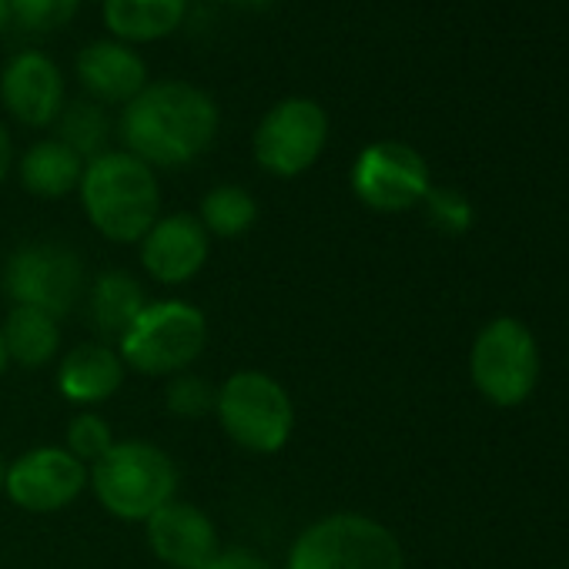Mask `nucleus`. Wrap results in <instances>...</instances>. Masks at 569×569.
I'll list each match as a JSON object with an SVG mask.
<instances>
[{
	"label": "nucleus",
	"mask_w": 569,
	"mask_h": 569,
	"mask_svg": "<svg viewBox=\"0 0 569 569\" xmlns=\"http://www.w3.org/2000/svg\"><path fill=\"white\" fill-rule=\"evenodd\" d=\"M329 144V111L316 98H281L251 134V154L274 178L306 174Z\"/></svg>",
	"instance_id": "obj_9"
},
{
	"label": "nucleus",
	"mask_w": 569,
	"mask_h": 569,
	"mask_svg": "<svg viewBox=\"0 0 569 569\" xmlns=\"http://www.w3.org/2000/svg\"><path fill=\"white\" fill-rule=\"evenodd\" d=\"M221 111L214 98L191 81H151L121 108L118 134L124 151L158 168H184L198 161L218 138Z\"/></svg>",
	"instance_id": "obj_1"
},
{
	"label": "nucleus",
	"mask_w": 569,
	"mask_h": 569,
	"mask_svg": "<svg viewBox=\"0 0 569 569\" xmlns=\"http://www.w3.org/2000/svg\"><path fill=\"white\" fill-rule=\"evenodd\" d=\"M114 442H118V439H114L111 422H108L104 416L84 409V412H78V416L71 419V426H68V446H64V449H68L78 462L94 466Z\"/></svg>",
	"instance_id": "obj_25"
},
{
	"label": "nucleus",
	"mask_w": 569,
	"mask_h": 569,
	"mask_svg": "<svg viewBox=\"0 0 569 569\" xmlns=\"http://www.w3.org/2000/svg\"><path fill=\"white\" fill-rule=\"evenodd\" d=\"M214 416L224 436L254 456H274L296 432V402L274 376L261 369L231 372L218 386Z\"/></svg>",
	"instance_id": "obj_5"
},
{
	"label": "nucleus",
	"mask_w": 569,
	"mask_h": 569,
	"mask_svg": "<svg viewBox=\"0 0 569 569\" xmlns=\"http://www.w3.org/2000/svg\"><path fill=\"white\" fill-rule=\"evenodd\" d=\"M4 472H8V462H4V456H0V492H4Z\"/></svg>",
	"instance_id": "obj_32"
},
{
	"label": "nucleus",
	"mask_w": 569,
	"mask_h": 569,
	"mask_svg": "<svg viewBox=\"0 0 569 569\" xmlns=\"http://www.w3.org/2000/svg\"><path fill=\"white\" fill-rule=\"evenodd\" d=\"M81 0H11V24L31 34H51L74 21Z\"/></svg>",
	"instance_id": "obj_24"
},
{
	"label": "nucleus",
	"mask_w": 569,
	"mask_h": 569,
	"mask_svg": "<svg viewBox=\"0 0 569 569\" xmlns=\"http://www.w3.org/2000/svg\"><path fill=\"white\" fill-rule=\"evenodd\" d=\"M144 532L151 552L171 569H201L221 549L211 516L184 499H171L158 512H151L144 519Z\"/></svg>",
	"instance_id": "obj_14"
},
{
	"label": "nucleus",
	"mask_w": 569,
	"mask_h": 569,
	"mask_svg": "<svg viewBox=\"0 0 569 569\" xmlns=\"http://www.w3.org/2000/svg\"><path fill=\"white\" fill-rule=\"evenodd\" d=\"M208 346V319L198 306L164 299L148 302L144 312L114 346L124 369L151 379H171L188 372Z\"/></svg>",
	"instance_id": "obj_6"
},
{
	"label": "nucleus",
	"mask_w": 569,
	"mask_h": 569,
	"mask_svg": "<svg viewBox=\"0 0 569 569\" xmlns=\"http://www.w3.org/2000/svg\"><path fill=\"white\" fill-rule=\"evenodd\" d=\"M74 74L84 88V98L104 108H124L151 84L148 61L138 54V48L114 38H98L84 44L74 58Z\"/></svg>",
	"instance_id": "obj_15"
},
{
	"label": "nucleus",
	"mask_w": 569,
	"mask_h": 569,
	"mask_svg": "<svg viewBox=\"0 0 569 569\" xmlns=\"http://www.w3.org/2000/svg\"><path fill=\"white\" fill-rule=\"evenodd\" d=\"M84 158L74 154L64 141L58 138H41L34 141L21 161H18V178L24 184V191H31L34 198H68L78 191L81 174H84Z\"/></svg>",
	"instance_id": "obj_19"
},
{
	"label": "nucleus",
	"mask_w": 569,
	"mask_h": 569,
	"mask_svg": "<svg viewBox=\"0 0 569 569\" xmlns=\"http://www.w3.org/2000/svg\"><path fill=\"white\" fill-rule=\"evenodd\" d=\"M191 0H101V21L108 38L124 44H154L171 38L184 18Z\"/></svg>",
	"instance_id": "obj_17"
},
{
	"label": "nucleus",
	"mask_w": 569,
	"mask_h": 569,
	"mask_svg": "<svg viewBox=\"0 0 569 569\" xmlns=\"http://www.w3.org/2000/svg\"><path fill=\"white\" fill-rule=\"evenodd\" d=\"M124 362L108 342H84L58 366V392L74 406H101L124 386Z\"/></svg>",
	"instance_id": "obj_16"
},
{
	"label": "nucleus",
	"mask_w": 569,
	"mask_h": 569,
	"mask_svg": "<svg viewBox=\"0 0 569 569\" xmlns=\"http://www.w3.org/2000/svg\"><path fill=\"white\" fill-rule=\"evenodd\" d=\"M148 292L144 284L124 271V268H108L101 271L91 289H88V312L94 329L108 339V346H118L121 336L131 329V322L144 312Z\"/></svg>",
	"instance_id": "obj_18"
},
{
	"label": "nucleus",
	"mask_w": 569,
	"mask_h": 569,
	"mask_svg": "<svg viewBox=\"0 0 569 569\" xmlns=\"http://www.w3.org/2000/svg\"><path fill=\"white\" fill-rule=\"evenodd\" d=\"M178 482L181 472L174 459L144 439L114 442L88 472V486L104 512L124 522H144L164 502L178 499Z\"/></svg>",
	"instance_id": "obj_3"
},
{
	"label": "nucleus",
	"mask_w": 569,
	"mask_h": 569,
	"mask_svg": "<svg viewBox=\"0 0 569 569\" xmlns=\"http://www.w3.org/2000/svg\"><path fill=\"white\" fill-rule=\"evenodd\" d=\"M214 399H218V389L198 372H178V376L168 379V389H164V406L178 419H204V416H211Z\"/></svg>",
	"instance_id": "obj_23"
},
{
	"label": "nucleus",
	"mask_w": 569,
	"mask_h": 569,
	"mask_svg": "<svg viewBox=\"0 0 569 569\" xmlns=\"http://www.w3.org/2000/svg\"><path fill=\"white\" fill-rule=\"evenodd\" d=\"M352 194L379 214H402L412 211L426 201L432 188L429 161L422 158L419 148L382 138L366 144L349 171Z\"/></svg>",
	"instance_id": "obj_10"
},
{
	"label": "nucleus",
	"mask_w": 569,
	"mask_h": 569,
	"mask_svg": "<svg viewBox=\"0 0 569 569\" xmlns=\"http://www.w3.org/2000/svg\"><path fill=\"white\" fill-rule=\"evenodd\" d=\"M4 292L14 306L38 309L58 322L71 316L84 296V261L58 241H28L4 261Z\"/></svg>",
	"instance_id": "obj_8"
},
{
	"label": "nucleus",
	"mask_w": 569,
	"mask_h": 569,
	"mask_svg": "<svg viewBox=\"0 0 569 569\" xmlns=\"http://www.w3.org/2000/svg\"><path fill=\"white\" fill-rule=\"evenodd\" d=\"M228 4H234V8H251V11H258V8H268L271 0H228Z\"/></svg>",
	"instance_id": "obj_30"
},
{
	"label": "nucleus",
	"mask_w": 569,
	"mask_h": 569,
	"mask_svg": "<svg viewBox=\"0 0 569 569\" xmlns=\"http://www.w3.org/2000/svg\"><path fill=\"white\" fill-rule=\"evenodd\" d=\"M11 168H14V141H11V131L4 128V121H0V184H4Z\"/></svg>",
	"instance_id": "obj_28"
},
{
	"label": "nucleus",
	"mask_w": 569,
	"mask_h": 569,
	"mask_svg": "<svg viewBox=\"0 0 569 569\" xmlns=\"http://www.w3.org/2000/svg\"><path fill=\"white\" fill-rule=\"evenodd\" d=\"M8 366H11V359H8V346H4V336H0V379H4Z\"/></svg>",
	"instance_id": "obj_31"
},
{
	"label": "nucleus",
	"mask_w": 569,
	"mask_h": 569,
	"mask_svg": "<svg viewBox=\"0 0 569 569\" xmlns=\"http://www.w3.org/2000/svg\"><path fill=\"white\" fill-rule=\"evenodd\" d=\"M138 248H141V268L154 281L184 284L208 264L211 238L201 228L198 214L174 211V214H161L138 241Z\"/></svg>",
	"instance_id": "obj_13"
},
{
	"label": "nucleus",
	"mask_w": 569,
	"mask_h": 569,
	"mask_svg": "<svg viewBox=\"0 0 569 569\" xmlns=\"http://www.w3.org/2000/svg\"><path fill=\"white\" fill-rule=\"evenodd\" d=\"M0 336H4L8 359L24 369H41L54 362L61 349L58 319L38 309H24V306H11L4 326H0Z\"/></svg>",
	"instance_id": "obj_20"
},
{
	"label": "nucleus",
	"mask_w": 569,
	"mask_h": 569,
	"mask_svg": "<svg viewBox=\"0 0 569 569\" xmlns=\"http://www.w3.org/2000/svg\"><path fill=\"white\" fill-rule=\"evenodd\" d=\"M201 569H274V566L254 549H218V556Z\"/></svg>",
	"instance_id": "obj_27"
},
{
	"label": "nucleus",
	"mask_w": 569,
	"mask_h": 569,
	"mask_svg": "<svg viewBox=\"0 0 569 569\" xmlns=\"http://www.w3.org/2000/svg\"><path fill=\"white\" fill-rule=\"evenodd\" d=\"M78 198L94 231L118 244H138L161 218L158 171L124 148H108L84 164Z\"/></svg>",
	"instance_id": "obj_2"
},
{
	"label": "nucleus",
	"mask_w": 569,
	"mask_h": 569,
	"mask_svg": "<svg viewBox=\"0 0 569 569\" xmlns=\"http://www.w3.org/2000/svg\"><path fill=\"white\" fill-rule=\"evenodd\" d=\"M88 486V466L78 462L64 446H38L8 462L4 492L24 512H61Z\"/></svg>",
	"instance_id": "obj_11"
},
{
	"label": "nucleus",
	"mask_w": 569,
	"mask_h": 569,
	"mask_svg": "<svg viewBox=\"0 0 569 569\" xmlns=\"http://www.w3.org/2000/svg\"><path fill=\"white\" fill-rule=\"evenodd\" d=\"M422 208H426L429 224L442 234H466L476 221L472 201L459 188H436L432 184Z\"/></svg>",
	"instance_id": "obj_26"
},
{
	"label": "nucleus",
	"mask_w": 569,
	"mask_h": 569,
	"mask_svg": "<svg viewBox=\"0 0 569 569\" xmlns=\"http://www.w3.org/2000/svg\"><path fill=\"white\" fill-rule=\"evenodd\" d=\"M58 141H64L74 154H81L84 161L104 154L111 148V118L108 108L91 101V98H78L68 101L61 118H58Z\"/></svg>",
	"instance_id": "obj_22"
},
{
	"label": "nucleus",
	"mask_w": 569,
	"mask_h": 569,
	"mask_svg": "<svg viewBox=\"0 0 569 569\" xmlns=\"http://www.w3.org/2000/svg\"><path fill=\"white\" fill-rule=\"evenodd\" d=\"M11 28V0H0V34Z\"/></svg>",
	"instance_id": "obj_29"
},
{
	"label": "nucleus",
	"mask_w": 569,
	"mask_h": 569,
	"mask_svg": "<svg viewBox=\"0 0 569 569\" xmlns=\"http://www.w3.org/2000/svg\"><path fill=\"white\" fill-rule=\"evenodd\" d=\"M198 221L208 238H241L258 221V201L241 184H214L198 204Z\"/></svg>",
	"instance_id": "obj_21"
},
{
	"label": "nucleus",
	"mask_w": 569,
	"mask_h": 569,
	"mask_svg": "<svg viewBox=\"0 0 569 569\" xmlns=\"http://www.w3.org/2000/svg\"><path fill=\"white\" fill-rule=\"evenodd\" d=\"M542 372V356L532 329L516 316L489 319L469 349V379L476 392L496 409L522 406Z\"/></svg>",
	"instance_id": "obj_7"
},
{
	"label": "nucleus",
	"mask_w": 569,
	"mask_h": 569,
	"mask_svg": "<svg viewBox=\"0 0 569 569\" xmlns=\"http://www.w3.org/2000/svg\"><path fill=\"white\" fill-rule=\"evenodd\" d=\"M284 569H406V549L366 512H329L296 536Z\"/></svg>",
	"instance_id": "obj_4"
},
{
	"label": "nucleus",
	"mask_w": 569,
	"mask_h": 569,
	"mask_svg": "<svg viewBox=\"0 0 569 569\" xmlns=\"http://www.w3.org/2000/svg\"><path fill=\"white\" fill-rule=\"evenodd\" d=\"M0 104L24 128L58 124L68 104V81L61 64L38 48L11 54L0 71Z\"/></svg>",
	"instance_id": "obj_12"
}]
</instances>
